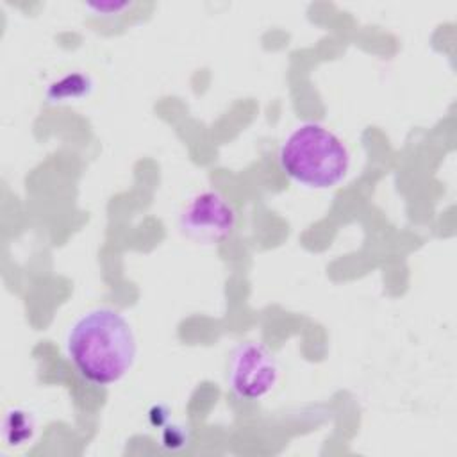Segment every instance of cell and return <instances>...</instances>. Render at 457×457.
Masks as SVG:
<instances>
[{"label": "cell", "mask_w": 457, "mask_h": 457, "mask_svg": "<svg viewBox=\"0 0 457 457\" xmlns=\"http://www.w3.org/2000/svg\"><path fill=\"white\" fill-rule=\"evenodd\" d=\"M278 162L295 182L312 189H327L346 177L350 152L330 129L305 121L295 127L280 145Z\"/></svg>", "instance_id": "cell-2"}, {"label": "cell", "mask_w": 457, "mask_h": 457, "mask_svg": "<svg viewBox=\"0 0 457 457\" xmlns=\"http://www.w3.org/2000/svg\"><path fill=\"white\" fill-rule=\"evenodd\" d=\"M93 79L82 71H71L62 75L61 79L48 84L45 91V98L48 104H68L79 102L91 95L93 91Z\"/></svg>", "instance_id": "cell-5"}, {"label": "cell", "mask_w": 457, "mask_h": 457, "mask_svg": "<svg viewBox=\"0 0 457 457\" xmlns=\"http://www.w3.org/2000/svg\"><path fill=\"white\" fill-rule=\"evenodd\" d=\"M162 445L170 450H179L187 445V432L180 425H166L162 430Z\"/></svg>", "instance_id": "cell-7"}, {"label": "cell", "mask_w": 457, "mask_h": 457, "mask_svg": "<svg viewBox=\"0 0 457 457\" xmlns=\"http://www.w3.org/2000/svg\"><path fill=\"white\" fill-rule=\"evenodd\" d=\"M86 7L102 14H120L123 9H129L130 4L129 2H91V4H86Z\"/></svg>", "instance_id": "cell-8"}, {"label": "cell", "mask_w": 457, "mask_h": 457, "mask_svg": "<svg viewBox=\"0 0 457 457\" xmlns=\"http://www.w3.org/2000/svg\"><path fill=\"white\" fill-rule=\"evenodd\" d=\"M66 355L95 386L120 382L136 361V336L127 318L112 307H95L68 328Z\"/></svg>", "instance_id": "cell-1"}, {"label": "cell", "mask_w": 457, "mask_h": 457, "mask_svg": "<svg viewBox=\"0 0 457 457\" xmlns=\"http://www.w3.org/2000/svg\"><path fill=\"white\" fill-rule=\"evenodd\" d=\"M278 380V364L273 353L261 343H239L227 362V382L241 400L264 398Z\"/></svg>", "instance_id": "cell-3"}, {"label": "cell", "mask_w": 457, "mask_h": 457, "mask_svg": "<svg viewBox=\"0 0 457 457\" xmlns=\"http://www.w3.org/2000/svg\"><path fill=\"white\" fill-rule=\"evenodd\" d=\"M36 421L34 416L20 407H12L7 411L2 425L4 439L9 446H21L29 443L34 436Z\"/></svg>", "instance_id": "cell-6"}, {"label": "cell", "mask_w": 457, "mask_h": 457, "mask_svg": "<svg viewBox=\"0 0 457 457\" xmlns=\"http://www.w3.org/2000/svg\"><path fill=\"white\" fill-rule=\"evenodd\" d=\"M179 228L202 245H216L230 237L236 228L232 205L216 191H202L187 200L179 214Z\"/></svg>", "instance_id": "cell-4"}]
</instances>
